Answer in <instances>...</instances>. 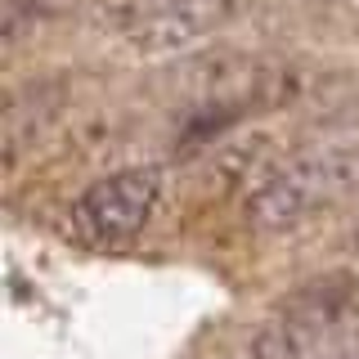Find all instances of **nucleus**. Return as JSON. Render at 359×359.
Returning <instances> with one entry per match:
<instances>
[{
	"mask_svg": "<svg viewBox=\"0 0 359 359\" xmlns=\"http://www.w3.org/2000/svg\"><path fill=\"white\" fill-rule=\"evenodd\" d=\"M359 189V149H306L292 153L252 184L243 216L256 233H292L314 216L341 207Z\"/></svg>",
	"mask_w": 359,
	"mask_h": 359,
	"instance_id": "nucleus-1",
	"label": "nucleus"
},
{
	"mask_svg": "<svg viewBox=\"0 0 359 359\" xmlns=\"http://www.w3.org/2000/svg\"><path fill=\"white\" fill-rule=\"evenodd\" d=\"M346 332H359V269L306 278L247 341L252 359H306Z\"/></svg>",
	"mask_w": 359,
	"mask_h": 359,
	"instance_id": "nucleus-2",
	"label": "nucleus"
},
{
	"mask_svg": "<svg viewBox=\"0 0 359 359\" xmlns=\"http://www.w3.org/2000/svg\"><path fill=\"white\" fill-rule=\"evenodd\" d=\"M162 171L157 166H121L86 184L67 207V233L86 247H121L144 229L162 207Z\"/></svg>",
	"mask_w": 359,
	"mask_h": 359,
	"instance_id": "nucleus-3",
	"label": "nucleus"
},
{
	"mask_svg": "<svg viewBox=\"0 0 359 359\" xmlns=\"http://www.w3.org/2000/svg\"><path fill=\"white\" fill-rule=\"evenodd\" d=\"M243 0H121L117 22L140 54H184L229 27Z\"/></svg>",
	"mask_w": 359,
	"mask_h": 359,
	"instance_id": "nucleus-4",
	"label": "nucleus"
},
{
	"mask_svg": "<svg viewBox=\"0 0 359 359\" xmlns=\"http://www.w3.org/2000/svg\"><path fill=\"white\" fill-rule=\"evenodd\" d=\"M63 108V86L59 81H27L22 90H14L5 104V149L9 157H18L27 144H36L50 121Z\"/></svg>",
	"mask_w": 359,
	"mask_h": 359,
	"instance_id": "nucleus-5",
	"label": "nucleus"
},
{
	"mask_svg": "<svg viewBox=\"0 0 359 359\" xmlns=\"http://www.w3.org/2000/svg\"><path fill=\"white\" fill-rule=\"evenodd\" d=\"M50 14V0H9L5 5V45H18L36 36V27Z\"/></svg>",
	"mask_w": 359,
	"mask_h": 359,
	"instance_id": "nucleus-6",
	"label": "nucleus"
},
{
	"mask_svg": "<svg viewBox=\"0 0 359 359\" xmlns=\"http://www.w3.org/2000/svg\"><path fill=\"white\" fill-rule=\"evenodd\" d=\"M346 247H351V256H359V233H355V238H351V243H346Z\"/></svg>",
	"mask_w": 359,
	"mask_h": 359,
	"instance_id": "nucleus-7",
	"label": "nucleus"
}]
</instances>
